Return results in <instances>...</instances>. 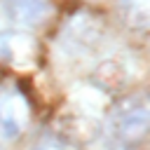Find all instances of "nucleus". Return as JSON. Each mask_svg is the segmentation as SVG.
I'll return each mask as SVG.
<instances>
[{
	"mask_svg": "<svg viewBox=\"0 0 150 150\" xmlns=\"http://www.w3.org/2000/svg\"><path fill=\"white\" fill-rule=\"evenodd\" d=\"M52 12L49 0H9L7 14L9 19L23 23V26H38L42 23Z\"/></svg>",
	"mask_w": 150,
	"mask_h": 150,
	"instance_id": "obj_4",
	"label": "nucleus"
},
{
	"mask_svg": "<svg viewBox=\"0 0 150 150\" xmlns=\"http://www.w3.org/2000/svg\"><path fill=\"white\" fill-rule=\"evenodd\" d=\"M30 122V105L16 89H0V136L12 141L26 131Z\"/></svg>",
	"mask_w": 150,
	"mask_h": 150,
	"instance_id": "obj_2",
	"label": "nucleus"
},
{
	"mask_svg": "<svg viewBox=\"0 0 150 150\" xmlns=\"http://www.w3.org/2000/svg\"><path fill=\"white\" fill-rule=\"evenodd\" d=\"M38 40L23 30H2L0 33V63H9L14 68L30 66L38 59Z\"/></svg>",
	"mask_w": 150,
	"mask_h": 150,
	"instance_id": "obj_3",
	"label": "nucleus"
},
{
	"mask_svg": "<svg viewBox=\"0 0 150 150\" xmlns=\"http://www.w3.org/2000/svg\"><path fill=\"white\" fill-rule=\"evenodd\" d=\"M61 129L66 131L68 138H73V141H77V143H89V141H94V138L98 136V131H101L98 122H96L94 115H89V112H70V115H66L63 122H61Z\"/></svg>",
	"mask_w": 150,
	"mask_h": 150,
	"instance_id": "obj_5",
	"label": "nucleus"
},
{
	"mask_svg": "<svg viewBox=\"0 0 150 150\" xmlns=\"http://www.w3.org/2000/svg\"><path fill=\"white\" fill-rule=\"evenodd\" d=\"M150 127V108L143 98H124L112 112V131L124 145L138 143Z\"/></svg>",
	"mask_w": 150,
	"mask_h": 150,
	"instance_id": "obj_1",
	"label": "nucleus"
},
{
	"mask_svg": "<svg viewBox=\"0 0 150 150\" xmlns=\"http://www.w3.org/2000/svg\"><path fill=\"white\" fill-rule=\"evenodd\" d=\"M33 150H68V145L61 141V138H54V136H47V138H42Z\"/></svg>",
	"mask_w": 150,
	"mask_h": 150,
	"instance_id": "obj_6",
	"label": "nucleus"
}]
</instances>
